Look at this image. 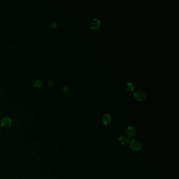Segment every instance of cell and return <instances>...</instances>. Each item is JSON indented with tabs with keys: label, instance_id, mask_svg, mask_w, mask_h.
Instances as JSON below:
<instances>
[{
	"label": "cell",
	"instance_id": "9",
	"mask_svg": "<svg viewBox=\"0 0 179 179\" xmlns=\"http://www.w3.org/2000/svg\"><path fill=\"white\" fill-rule=\"evenodd\" d=\"M43 84V83L41 81L37 80L34 82V85L35 86L37 87H40Z\"/></svg>",
	"mask_w": 179,
	"mask_h": 179
},
{
	"label": "cell",
	"instance_id": "3",
	"mask_svg": "<svg viewBox=\"0 0 179 179\" xmlns=\"http://www.w3.org/2000/svg\"><path fill=\"white\" fill-rule=\"evenodd\" d=\"M101 25V22L98 18H94L90 24V27L93 30H97L99 28Z\"/></svg>",
	"mask_w": 179,
	"mask_h": 179
},
{
	"label": "cell",
	"instance_id": "6",
	"mask_svg": "<svg viewBox=\"0 0 179 179\" xmlns=\"http://www.w3.org/2000/svg\"><path fill=\"white\" fill-rule=\"evenodd\" d=\"M111 117L109 114L106 113L103 117V122L105 125H109L111 123Z\"/></svg>",
	"mask_w": 179,
	"mask_h": 179
},
{
	"label": "cell",
	"instance_id": "1",
	"mask_svg": "<svg viewBox=\"0 0 179 179\" xmlns=\"http://www.w3.org/2000/svg\"><path fill=\"white\" fill-rule=\"evenodd\" d=\"M130 146L134 151H138L141 150L142 145L141 143L137 140H133L130 142Z\"/></svg>",
	"mask_w": 179,
	"mask_h": 179
},
{
	"label": "cell",
	"instance_id": "5",
	"mask_svg": "<svg viewBox=\"0 0 179 179\" xmlns=\"http://www.w3.org/2000/svg\"><path fill=\"white\" fill-rule=\"evenodd\" d=\"M126 133L127 136H128L130 138H133L136 135V130L133 127L129 126L126 129Z\"/></svg>",
	"mask_w": 179,
	"mask_h": 179
},
{
	"label": "cell",
	"instance_id": "10",
	"mask_svg": "<svg viewBox=\"0 0 179 179\" xmlns=\"http://www.w3.org/2000/svg\"><path fill=\"white\" fill-rule=\"evenodd\" d=\"M51 26H52L53 28H55L58 27V25H57V24L55 23H52V24H51Z\"/></svg>",
	"mask_w": 179,
	"mask_h": 179
},
{
	"label": "cell",
	"instance_id": "4",
	"mask_svg": "<svg viewBox=\"0 0 179 179\" xmlns=\"http://www.w3.org/2000/svg\"><path fill=\"white\" fill-rule=\"evenodd\" d=\"M134 96H135L136 99L139 101L143 100L146 97V95L145 93L142 91L141 90L137 91L135 93H134Z\"/></svg>",
	"mask_w": 179,
	"mask_h": 179
},
{
	"label": "cell",
	"instance_id": "12",
	"mask_svg": "<svg viewBox=\"0 0 179 179\" xmlns=\"http://www.w3.org/2000/svg\"><path fill=\"white\" fill-rule=\"evenodd\" d=\"M68 90V88L67 87H64V88H63V91L64 92H67Z\"/></svg>",
	"mask_w": 179,
	"mask_h": 179
},
{
	"label": "cell",
	"instance_id": "7",
	"mask_svg": "<svg viewBox=\"0 0 179 179\" xmlns=\"http://www.w3.org/2000/svg\"><path fill=\"white\" fill-rule=\"evenodd\" d=\"M135 85H134L132 82L128 83L126 85V89L128 92H133L134 90H135Z\"/></svg>",
	"mask_w": 179,
	"mask_h": 179
},
{
	"label": "cell",
	"instance_id": "13",
	"mask_svg": "<svg viewBox=\"0 0 179 179\" xmlns=\"http://www.w3.org/2000/svg\"><path fill=\"white\" fill-rule=\"evenodd\" d=\"M1 125L0 124V129H1Z\"/></svg>",
	"mask_w": 179,
	"mask_h": 179
},
{
	"label": "cell",
	"instance_id": "11",
	"mask_svg": "<svg viewBox=\"0 0 179 179\" xmlns=\"http://www.w3.org/2000/svg\"><path fill=\"white\" fill-rule=\"evenodd\" d=\"M48 84L51 86H52V87H54L55 86V84H54V82L53 81H49L48 82Z\"/></svg>",
	"mask_w": 179,
	"mask_h": 179
},
{
	"label": "cell",
	"instance_id": "2",
	"mask_svg": "<svg viewBox=\"0 0 179 179\" xmlns=\"http://www.w3.org/2000/svg\"><path fill=\"white\" fill-rule=\"evenodd\" d=\"M12 124V119L9 117H4L1 120V125L5 128H9Z\"/></svg>",
	"mask_w": 179,
	"mask_h": 179
},
{
	"label": "cell",
	"instance_id": "8",
	"mask_svg": "<svg viewBox=\"0 0 179 179\" xmlns=\"http://www.w3.org/2000/svg\"><path fill=\"white\" fill-rule=\"evenodd\" d=\"M119 141L120 143L122 145H125L126 144L129 143V140L127 139L126 138L124 137H121L119 139Z\"/></svg>",
	"mask_w": 179,
	"mask_h": 179
}]
</instances>
